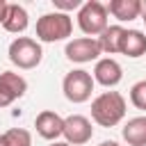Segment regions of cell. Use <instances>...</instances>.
<instances>
[{
	"instance_id": "obj_1",
	"label": "cell",
	"mask_w": 146,
	"mask_h": 146,
	"mask_svg": "<svg viewBox=\"0 0 146 146\" xmlns=\"http://www.w3.org/2000/svg\"><path fill=\"white\" fill-rule=\"evenodd\" d=\"M125 116V98L119 91H103L91 100V119L103 128H114Z\"/></svg>"
},
{
	"instance_id": "obj_2",
	"label": "cell",
	"mask_w": 146,
	"mask_h": 146,
	"mask_svg": "<svg viewBox=\"0 0 146 146\" xmlns=\"http://www.w3.org/2000/svg\"><path fill=\"white\" fill-rule=\"evenodd\" d=\"M73 32V21L68 14L62 11H50L43 14L36 21V39L43 43H55V41H64L66 36H71Z\"/></svg>"
},
{
	"instance_id": "obj_3",
	"label": "cell",
	"mask_w": 146,
	"mask_h": 146,
	"mask_svg": "<svg viewBox=\"0 0 146 146\" xmlns=\"http://www.w3.org/2000/svg\"><path fill=\"white\" fill-rule=\"evenodd\" d=\"M43 50L39 46V41L30 39V36H16L9 43V62L18 68H36L41 64Z\"/></svg>"
},
{
	"instance_id": "obj_4",
	"label": "cell",
	"mask_w": 146,
	"mask_h": 146,
	"mask_svg": "<svg viewBox=\"0 0 146 146\" xmlns=\"http://www.w3.org/2000/svg\"><path fill=\"white\" fill-rule=\"evenodd\" d=\"M78 25L89 36H100L107 30V7L98 0H87L78 9Z\"/></svg>"
},
{
	"instance_id": "obj_5",
	"label": "cell",
	"mask_w": 146,
	"mask_h": 146,
	"mask_svg": "<svg viewBox=\"0 0 146 146\" xmlns=\"http://www.w3.org/2000/svg\"><path fill=\"white\" fill-rule=\"evenodd\" d=\"M94 78L89 71L84 68H75L71 73L64 75V82H62V89H64V96L66 100L71 103H84L91 98V91H94Z\"/></svg>"
},
{
	"instance_id": "obj_6",
	"label": "cell",
	"mask_w": 146,
	"mask_h": 146,
	"mask_svg": "<svg viewBox=\"0 0 146 146\" xmlns=\"http://www.w3.org/2000/svg\"><path fill=\"white\" fill-rule=\"evenodd\" d=\"M64 52H66V57H68L71 62L87 64V62L98 59V55H100L103 50H100L98 39H94V36H78V39H73V41L66 43V50H64Z\"/></svg>"
},
{
	"instance_id": "obj_7",
	"label": "cell",
	"mask_w": 146,
	"mask_h": 146,
	"mask_svg": "<svg viewBox=\"0 0 146 146\" xmlns=\"http://www.w3.org/2000/svg\"><path fill=\"white\" fill-rule=\"evenodd\" d=\"M25 91H27V80L21 73L14 71L0 73V107H9L14 100L25 96Z\"/></svg>"
},
{
	"instance_id": "obj_8",
	"label": "cell",
	"mask_w": 146,
	"mask_h": 146,
	"mask_svg": "<svg viewBox=\"0 0 146 146\" xmlns=\"http://www.w3.org/2000/svg\"><path fill=\"white\" fill-rule=\"evenodd\" d=\"M94 135V128H91V121L82 114H71L64 119V137L71 146H82L91 139Z\"/></svg>"
},
{
	"instance_id": "obj_9",
	"label": "cell",
	"mask_w": 146,
	"mask_h": 146,
	"mask_svg": "<svg viewBox=\"0 0 146 146\" xmlns=\"http://www.w3.org/2000/svg\"><path fill=\"white\" fill-rule=\"evenodd\" d=\"M34 128H36L39 137H43L48 141H57V137L64 135V119L52 110H43V112L36 114Z\"/></svg>"
},
{
	"instance_id": "obj_10",
	"label": "cell",
	"mask_w": 146,
	"mask_h": 146,
	"mask_svg": "<svg viewBox=\"0 0 146 146\" xmlns=\"http://www.w3.org/2000/svg\"><path fill=\"white\" fill-rule=\"evenodd\" d=\"M94 80L103 87H116L121 80H123V68L116 59L112 57H105V59H98L96 62V68H94Z\"/></svg>"
},
{
	"instance_id": "obj_11",
	"label": "cell",
	"mask_w": 146,
	"mask_h": 146,
	"mask_svg": "<svg viewBox=\"0 0 146 146\" xmlns=\"http://www.w3.org/2000/svg\"><path fill=\"white\" fill-rule=\"evenodd\" d=\"M141 11H144V2L141 0H110V5H107V14H112L121 23L139 18Z\"/></svg>"
},
{
	"instance_id": "obj_12",
	"label": "cell",
	"mask_w": 146,
	"mask_h": 146,
	"mask_svg": "<svg viewBox=\"0 0 146 146\" xmlns=\"http://www.w3.org/2000/svg\"><path fill=\"white\" fill-rule=\"evenodd\" d=\"M119 52H123L125 57H132V59L146 55V34L139 30H125L121 46H119Z\"/></svg>"
},
{
	"instance_id": "obj_13",
	"label": "cell",
	"mask_w": 146,
	"mask_h": 146,
	"mask_svg": "<svg viewBox=\"0 0 146 146\" xmlns=\"http://www.w3.org/2000/svg\"><path fill=\"white\" fill-rule=\"evenodd\" d=\"M123 139L128 141V146H146V116H135L130 119L123 130H121Z\"/></svg>"
},
{
	"instance_id": "obj_14",
	"label": "cell",
	"mask_w": 146,
	"mask_h": 146,
	"mask_svg": "<svg viewBox=\"0 0 146 146\" xmlns=\"http://www.w3.org/2000/svg\"><path fill=\"white\" fill-rule=\"evenodd\" d=\"M27 11L21 7V5H9L7 7V14H5V21H2V27L11 34H21L27 30Z\"/></svg>"
},
{
	"instance_id": "obj_15",
	"label": "cell",
	"mask_w": 146,
	"mask_h": 146,
	"mask_svg": "<svg viewBox=\"0 0 146 146\" xmlns=\"http://www.w3.org/2000/svg\"><path fill=\"white\" fill-rule=\"evenodd\" d=\"M123 27L121 25H107V30L98 36V43H100V50L107 52V55H114L119 52V46H121V39H123Z\"/></svg>"
},
{
	"instance_id": "obj_16",
	"label": "cell",
	"mask_w": 146,
	"mask_h": 146,
	"mask_svg": "<svg viewBox=\"0 0 146 146\" xmlns=\"http://www.w3.org/2000/svg\"><path fill=\"white\" fill-rule=\"evenodd\" d=\"M2 137L7 146H32V135L25 128H9L7 132H2Z\"/></svg>"
},
{
	"instance_id": "obj_17",
	"label": "cell",
	"mask_w": 146,
	"mask_h": 146,
	"mask_svg": "<svg viewBox=\"0 0 146 146\" xmlns=\"http://www.w3.org/2000/svg\"><path fill=\"white\" fill-rule=\"evenodd\" d=\"M130 103L137 110L146 112V80H139V82L132 84V89H130Z\"/></svg>"
},
{
	"instance_id": "obj_18",
	"label": "cell",
	"mask_w": 146,
	"mask_h": 146,
	"mask_svg": "<svg viewBox=\"0 0 146 146\" xmlns=\"http://www.w3.org/2000/svg\"><path fill=\"white\" fill-rule=\"evenodd\" d=\"M52 5H55V9H59L62 14H66L71 9H80L84 2H80V0H52Z\"/></svg>"
},
{
	"instance_id": "obj_19",
	"label": "cell",
	"mask_w": 146,
	"mask_h": 146,
	"mask_svg": "<svg viewBox=\"0 0 146 146\" xmlns=\"http://www.w3.org/2000/svg\"><path fill=\"white\" fill-rule=\"evenodd\" d=\"M7 7H9V2H7V0H0V23L5 21V14H7Z\"/></svg>"
},
{
	"instance_id": "obj_20",
	"label": "cell",
	"mask_w": 146,
	"mask_h": 146,
	"mask_svg": "<svg viewBox=\"0 0 146 146\" xmlns=\"http://www.w3.org/2000/svg\"><path fill=\"white\" fill-rule=\"evenodd\" d=\"M98 146H121L119 141H114V139H105V141H100Z\"/></svg>"
},
{
	"instance_id": "obj_21",
	"label": "cell",
	"mask_w": 146,
	"mask_h": 146,
	"mask_svg": "<svg viewBox=\"0 0 146 146\" xmlns=\"http://www.w3.org/2000/svg\"><path fill=\"white\" fill-rule=\"evenodd\" d=\"M50 146H71V144H68V141H52Z\"/></svg>"
},
{
	"instance_id": "obj_22",
	"label": "cell",
	"mask_w": 146,
	"mask_h": 146,
	"mask_svg": "<svg viewBox=\"0 0 146 146\" xmlns=\"http://www.w3.org/2000/svg\"><path fill=\"white\" fill-rule=\"evenodd\" d=\"M141 21H144V25H146V7H144V11H141Z\"/></svg>"
},
{
	"instance_id": "obj_23",
	"label": "cell",
	"mask_w": 146,
	"mask_h": 146,
	"mask_svg": "<svg viewBox=\"0 0 146 146\" xmlns=\"http://www.w3.org/2000/svg\"><path fill=\"white\" fill-rule=\"evenodd\" d=\"M0 146H7V144H5V137H2V135H0Z\"/></svg>"
}]
</instances>
